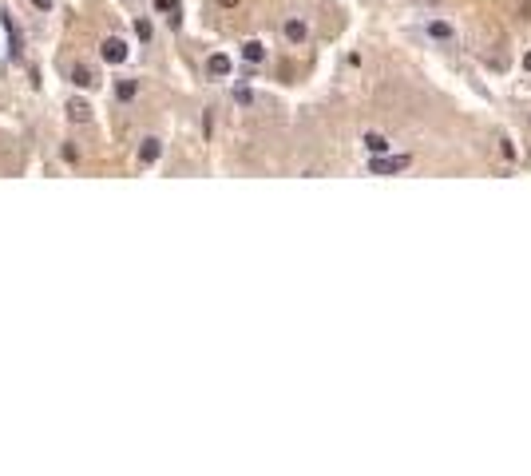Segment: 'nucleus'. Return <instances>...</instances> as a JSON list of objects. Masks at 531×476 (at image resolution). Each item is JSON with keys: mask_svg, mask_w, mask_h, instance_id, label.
Instances as JSON below:
<instances>
[{"mask_svg": "<svg viewBox=\"0 0 531 476\" xmlns=\"http://www.w3.org/2000/svg\"><path fill=\"white\" fill-rule=\"evenodd\" d=\"M68 120L71 123H88L91 120V103L88 100H71L68 103Z\"/></svg>", "mask_w": 531, "mask_h": 476, "instance_id": "11", "label": "nucleus"}, {"mask_svg": "<svg viewBox=\"0 0 531 476\" xmlns=\"http://www.w3.org/2000/svg\"><path fill=\"white\" fill-rule=\"evenodd\" d=\"M281 40L293 44V48L310 44V21H305V16H286V24H281Z\"/></svg>", "mask_w": 531, "mask_h": 476, "instance_id": "3", "label": "nucleus"}, {"mask_svg": "<svg viewBox=\"0 0 531 476\" xmlns=\"http://www.w3.org/2000/svg\"><path fill=\"white\" fill-rule=\"evenodd\" d=\"M218 4H222V8H238L242 0H218Z\"/></svg>", "mask_w": 531, "mask_h": 476, "instance_id": "19", "label": "nucleus"}, {"mask_svg": "<svg viewBox=\"0 0 531 476\" xmlns=\"http://www.w3.org/2000/svg\"><path fill=\"white\" fill-rule=\"evenodd\" d=\"M206 71H211L214 80H226V76L234 71V60L226 56V52H214L211 60H206Z\"/></svg>", "mask_w": 531, "mask_h": 476, "instance_id": "7", "label": "nucleus"}, {"mask_svg": "<svg viewBox=\"0 0 531 476\" xmlns=\"http://www.w3.org/2000/svg\"><path fill=\"white\" fill-rule=\"evenodd\" d=\"M159 155H163V139L147 135V139L139 143V167H151V163H159Z\"/></svg>", "mask_w": 531, "mask_h": 476, "instance_id": "6", "label": "nucleus"}, {"mask_svg": "<svg viewBox=\"0 0 531 476\" xmlns=\"http://www.w3.org/2000/svg\"><path fill=\"white\" fill-rule=\"evenodd\" d=\"M520 68H523V71H531V48H523V56H520Z\"/></svg>", "mask_w": 531, "mask_h": 476, "instance_id": "18", "label": "nucleus"}, {"mask_svg": "<svg viewBox=\"0 0 531 476\" xmlns=\"http://www.w3.org/2000/svg\"><path fill=\"white\" fill-rule=\"evenodd\" d=\"M60 159H64V163H80V151H76L71 143H64V147H60Z\"/></svg>", "mask_w": 531, "mask_h": 476, "instance_id": "16", "label": "nucleus"}, {"mask_svg": "<svg viewBox=\"0 0 531 476\" xmlns=\"http://www.w3.org/2000/svg\"><path fill=\"white\" fill-rule=\"evenodd\" d=\"M135 36H139V44L151 40V21H135Z\"/></svg>", "mask_w": 531, "mask_h": 476, "instance_id": "15", "label": "nucleus"}, {"mask_svg": "<svg viewBox=\"0 0 531 476\" xmlns=\"http://www.w3.org/2000/svg\"><path fill=\"white\" fill-rule=\"evenodd\" d=\"M52 4H56V0H32V8L36 12H52Z\"/></svg>", "mask_w": 531, "mask_h": 476, "instance_id": "17", "label": "nucleus"}, {"mask_svg": "<svg viewBox=\"0 0 531 476\" xmlns=\"http://www.w3.org/2000/svg\"><path fill=\"white\" fill-rule=\"evenodd\" d=\"M424 40L440 44V48H452V44L460 40V32H456L452 21H444V16H428V21H424Z\"/></svg>", "mask_w": 531, "mask_h": 476, "instance_id": "1", "label": "nucleus"}, {"mask_svg": "<svg viewBox=\"0 0 531 476\" xmlns=\"http://www.w3.org/2000/svg\"><path fill=\"white\" fill-rule=\"evenodd\" d=\"M242 60L246 64H266V44L262 40H246L242 44Z\"/></svg>", "mask_w": 531, "mask_h": 476, "instance_id": "10", "label": "nucleus"}, {"mask_svg": "<svg viewBox=\"0 0 531 476\" xmlns=\"http://www.w3.org/2000/svg\"><path fill=\"white\" fill-rule=\"evenodd\" d=\"M71 83H76V88H95V71H91L88 64H76V68H71Z\"/></svg>", "mask_w": 531, "mask_h": 476, "instance_id": "12", "label": "nucleus"}, {"mask_svg": "<svg viewBox=\"0 0 531 476\" xmlns=\"http://www.w3.org/2000/svg\"><path fill=\"white\" fill-rule=\"evenodd\" d=\"M0 16H4V28H8L12 60H21V56H24V36H21V28H16V21H12V12H8V8H0Z\"/></svg>", "mask_w": 531, "mask_h": 476, "instance_id": "5", "label": "nucleus"}, {"mask_svg": "<svg viewBox=\"0 0 531 476\" xmlns=\"http://www.w3.org/2000/svg\"><path fill=\"white\" fill-rule=\"evenodd\" d=\"M155 12L167 16L170 28H179V24H182V0H155Z\"/></svg>", "mask_w": 531, "mask_h": 476, "instance_id": "9", "label": "nucleus"}, {"mask_svg": "<svg viewBox=\"0 0 531 476\" xmlns=\"http://www.w3.org/2000/svg\"><path fill=\"white\" fill-rule=\"evenodd\" d=\"M135 95H139V80H119L115 83V100L119 103H131Z\"/></svg>", "mask_w": 531, "mask_h": 476, "instance_id": "13", "label": "nucleus"}, {"mask_svg": "<svg viewBox=\"0 0 531 476\" xmlns=\"http://www.w3.org/2000/svg\"><path fill=\"white\" fill-rule=\"evenodd\" d=\"M361 147H365L369 155H389V151H392V143L385 139L381 132H365V135H361Z\"/></svg>", "mask_w": 531, "mask_h": 476, "instance_id": "8", "label": "nucleus"}, {"mask_svg": "<svg viewBox=\"0 0 531 476\" xmlns=\"http://www.w3.org/2000/svg\"><path fill=\"white\" fill-rule=\"evenodd\" d=\"M234 103H238V108H250V103H254V91L246 88V83H238V88H234Z\"/></svg>", "mask_w": 531, "mask_h": 476, "instance_id": "14", "label": "nucleus"}, {"mask_svg": "<svg viewBox=\"0 0 531 476\" xmlns=\"http://www.w3.org/2000/svg\"><path fill=\"white\" fill-rule=\"evenodd\" d=\"M127 52H131L127 40H119V36H107V40L100 44V56L107 64H123V60H127Z\"/></svg>", "mask_w": 531, "mask_h": 476, "instance_id": "4", "label": "nucleus"}, {"mask_svg": "<svg viewBox=\"0 0 531 476\" xmlns=\"http://www.w3.org/2000/svg\"><path fill=\"white\" fill-rule=\"evenodd\" d=\"M409 155H369V175H397V171H404L409 167Z\"/></svg>", "mask_w": 531, "mask_h": 476, "instance_id": "2", "label": "nucleus"}]
</instances>
